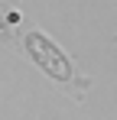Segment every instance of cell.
<instances>
[{
  "instance_id": "cell-1",
  "label": "cell",
  "mask_w": 117,
  "mask_h": 120,
  "mask_svg": "<svg viewBox=\"0 0 117 120\" xmlns=\"http://www.w3.org/2000/svg\"><path fill=\"white\" fill-rule=\"evenodd\" d=\"M23 45H26L29 59L36 62L49 78H55V81H68V78H72V62H68V55H65L46 33L29 29V33L23 36Z\"/></svg>"
}]
</instances>
